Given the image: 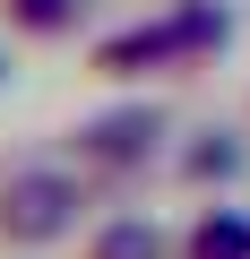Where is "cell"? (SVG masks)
I'll return each mask as SVG.
<instances>
[{
    "label": "cell",
    "instance_id": "1",
    "mask_svg": "<svg viewBox=\"0 0 250 259\" xmlns=\"http://www.w3.org/2000/svg\"><path fill=\"white\" fill-rule=\"evenodd\" d=\"M173 139H181V112H173L164 95H147V87H121L112 104L78 112L52 147H61L104 199H130L138 182H156V173L173 164Z\"/></svg>",
    "mask_w": 250,
    "mask_h": 259
},
{
    "label": "cell",
    "instance_id": "2",
    "mask_svg": "<svg viewBox=\"0 0 250 259\" xmlns=\"http://www.w3.org/2000/svg\"><path fill=\"white\" fill-rule=\"evenodd\" d=\"M104 190L52 147V156H18L0 164V259H35V250H61L95 225Z\"/></svg>",
    "mask_w": 250,
    "mask_h": 259
},
{
    "label": "cell",
    "instance_id": "3",
    "mask_svg": "<svg viewBox=\"0 0 250 259\" xmlns=\"http://www.w3.org/2000/svg\"><path fill=\"white\" fill-rule=\"evenodd\" d=\"M164 182L190 190V199H224V190H241V182H250V121H233V112L190 121L181 139H173Z\"/></svg>",
    "mask_w": 250,
    "mask_h": 259
},
{
    "label": "cell",
    "instance_id": "4",
    "mask_svg": "<svg viewBox=\"0 0 250 259\" xmlns=\"http://www.w3.org/2000/svg\"><path fill=\"white\" fill-rule=\"evenodd\" d=\"M86 78L104 87H156V78H190L181 69V44H173V18H130V26H104L86 35Z\"/></svg>",
    "mask_w": 250,
    "mask_h": 259
},
{
    "label": "cell",
    "instance_id": "5",
    "mask_svg": "<svg viewBox=\"0 0 250 259\" xmlns=\"http://www.w3.org/2000/svg\"><path fill=\"white\" fill-rule=\"evenodd\" d=\"M78 259H181V225H164L147 207H104L78 233Z\"/></svg>",
    "mask_w": 250,
    "mask_h": 259
},
{
    "label": "cell",
    "instance_id": "6",
    "mask_svg": "<svg viewBox=\"0 0 250 259\" xmlns=\"http://www.w3.org/2000/svg\"><path fill=\"white\" fill-rule=\"evenodd\" d=\"M164 18H173V44H181V69H216L233 44H241V9L233 0H164Z\"/></svg>",
    "mask_w": 250,
    "mask_h": 259
},
{
    "label": "cell",
    "instance_id": "7",
    "mask_svg": "<svg viewBox=\"0 0 250 259\" xmlns=\"http://www.w3.org/2000/svg\"><path fill=\"white\" fill-rule=\"evenodd\" d=\"M0 35L35 44V52H61L78 35H95V0H0Z\"/></svg>",
    "mask_w": 250,
    "mask_h": 259
},
{
    "label": "cell",
    "instance_id": "8",
    "mask_svg": "<svg viewBox=\"0 0 250 259\" xmlns=\"http://www.w3.org/2000/svg\"><path fill=\"white\" fill-rule=\"evenodd\" d=\"M181 259H250V207L224 190V199H207V207H190V225H181Z\"/></svg>",
    "mask_w": 250,
    "mask_h": 259
},
{
    "label": "cell",
    "instance_id": "9",
    "mask_svg": "<svg viewBox=\"0 0 250 259\" xmlns=\"http://www.w3.org/2000/svg\"><path fill=\"white\" fill-rule=\"evenodd\" d=\"M18 87V52H9V35H0V95Z\"/></svg>",
    "mask_w": 250,
    "mask_h": 259
},
{
    "label": "cell",
    "instance_id": "10",
    "mask_svg": "<svg viewBox=\"0 0 250 259\" xmlns=\"http://www.w3.org/2000/svg\"><path fill=\"white\" fill-rule=\"evenodd\" d=\"M241 112H250V95H241Z\"/></svg>",
    "mask_w": 250,
    "mask_h": 259
}]
</instances>
